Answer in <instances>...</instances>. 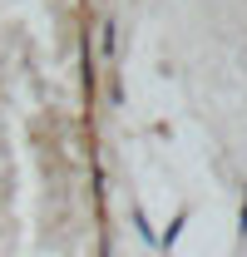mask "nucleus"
Instances as JSON below:
<instances>
[{"label":"nucleus","mask_w":247,"mask_h":257,"mask_svg":"<svg viewBox=\"0 0 247 257\" xmlns=\"http://www.w3.org/2000/svg\"><path fill=\"white\" fill-rule=\"evenodd\" d=\"M183 223H188V213H178L173 223H168V227H163V232H158V247H173V237L183 232Z\"/></svg>","instance_id":"nucleus-2"},{"label":"nucleus","mask_w":247,"mask_h":257,"mask_svg":"<svg viewBox=\"0 0 247 257\" xmlns=\"http://www.w3.org/2000/svg\"><path fill=\"white\" fill-rule=\"evenodd\" d=\"M237 232L247 237V193H242V223H237Z\"/></svg>","instance_id":"nucleus-3"},{"label":"nucleus","mask_w":247,"mask_h":257,"mask_svg":"<svg viewBox=\"0 0 247 257\" xmlns=\"http://www.w3.org/2000/svg\"><path fill=\"white\" fill-rule=\"evenodd\" d=\"M134 227H139V237H144L149 247H158V232H154V223H149V213H139V208H134Z\"/></svg>","instance_id":"nucleus-1"}]
</instances>
